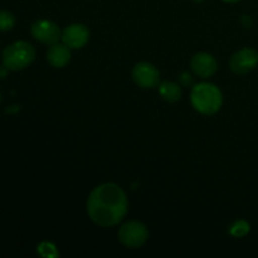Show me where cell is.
<instances>
[{
  "label": "cell",
  "instance_id": "obj_3",
  "mask_svg": "<svg viewBox=\"0 0 258 258\" xmlns=\"http://www.w3.org/2000/svg\"><path fill=\"white\" fill-rule=\"evenodd\" d=\"M35 50L29 43L15 42L3 52V63L7 70L19 71L28 67L34 60Z\"/></svg>",
  "mask_w": 258,
  "mask_h": 258
},
{
  "label": "cell",
  "instance_id": "obj_15",
  "mask_svg": "<svg viewBox=\"0 0 258 258\" xmlns=\"http://www.w3.org/2000/svg\"><path fill=\"white\" fill-rule=\"evenodd\" d=\"M226 3H237V2H241V0H223Z\"/></svg>",
  "mask_w": 258,
  "mask_h": 258
},
{
  "label": "cell",
  "instance_id": "obj_8",
  "mask_svg": "<svg viewBox=\"0 0 258 258\" xmlns=\"http://www.w3.org/2000/svg\"><path fill=\"white\" fill-rule=\"evenodd\" d=\"M90 39V30L83 24H71L62 32L63 44L70 49L82 48Z\"/></svg>",
  "mask_w": 258,
  "mask_h": 258
},
{
  "label": "cell",
  "instance_id": "obj_9",
  "mask_svg": "<svg viewBox=\"0 0 258 258\" xmlns=\"http://www.w3.org/2000/svg\"><path fill=\"white\" fill-rule=\"evenodd\" d=\"M191 70L194 73L203 78H208L213 76L217 71V62L213 58V55L208 54V53H197L193 58H191Z\"/></svg>",
  "mask_w": 258,
  "mask_h": 258
},
{
  "label": "cell",
  "instance_id": "obj_18",
  "mask_svg": "<svg viewBox=\"0 0 258 258\" xmlns=\"http://www.w3.org/2000/svg\"><path fill=\"white\" fill-rule=\"evenodd\" d=\"M0 101H2V96H0Z\"/></svg>",
  "mask_w": 258,
  "mask_h": 258
},
{
  "label": "cell",
  "instance_id": "obj_16",
  "mask_svg": "<svg viewBox=\"0 0 258 258\" xmlns=\"http://www.w3.org/2000/svg\"><path fill=\"white\" fill-rule=\"evenodd\" d=\"M5 73H7V72H5V71H2V70H0V76H2V77H4Z\"/></svg>",
  "mask_w": 258,
  "mask_h": 258
},
{
  "label": "cell",
  "instance_id": "obj_11",
  "mask_svg": "<svg viewBox=\"0 0 258 258\" xmlns=\"http://www.w3.org/2000/svg\"><path fill=\"white\" fill-rule=\"evenodd\" d=\"M159 92H160L161 97L168 101V102H176L181 97L180 87L176 83L169 82V81L161 82L159 85Z\"/></svg>",
  "mask_w": 258,
  "mask_h": 258
},
{
  "label": "cell",
  "instance_id": "obj_17",
  "mask_svg": "<svg viewBox=\"0 0 258 258\" xmlns=\"http://www.w3.org/2000/svg\"><path fill=\"white\" fill-rule=\"evenodd\" d=\"M196 2H203V0H196Z\"/></svg>",
  "mask_w": 258,
  "mask_h": 258
},
{
  "label": "cell",
  "instance_id": "obj_6",
  "mask_svg": "<svg viewBox=\"0 0 258 258\" xmlns=\"http://www.w3.org/2000/svg\"><path fill=\"white\" fill-rule=\"evenodd\" d=\"M32 35L44 44L53 45L62 38V32L55 23L50 20H38L32 25Z\"/></svg>",
  "mask_w": 258,
  "mask_h": 258
},
{
  "label": "cell",
  "instance_id": "obj_4",
  "mask_svg": "<svg viewBox=\"0 0 258 258\" xmlns=\"http://www.w3.org/2000/svg\"><path fill=\"white\" fill-rule=\"evenodd\" d=\"M149 232L143 223L130 221L123 224L118 231V239L122 244L130 248H139L148 241Z\"/></svg>",
  "mask_w": 258,
  "mask_h": 258
},
{
  "label": "cell",
  "instance_id": "obj_7",
  "mask_svg": "<svg viewBox=\"0 0 258 258\" xmlns=\"http://www.w3.org/2000/svg\"><path fill=\"white\" fill-rule=\"evenodd\" d=\"M133 78L138 86L143 88H154L159 86L160 73L151 63L140 62L134 67Z\"/></svg>",
  "mask_w": 258,
  "mask_h": 258
},
{
  "label": "cell",
  "instance_id": "obj_5",
  "mask_svg": "<svg viewBox=\"0 0 258 258\" xmlns=\"http://www.w3.org/2000/svg\"><path fill=\"white\" fill-rule=\"evenodd\" d=\"M258 64V52L252 48H243L232 55L229 67L237 75H244L253 71Z\"/></svg>",
  "mask_w": 258,
  "mask_h": 258
},
{
  "label": "cell",
  "instance_id": "obj_14",
  "mask_svg": "<svg viewBox=\"0 0 258 258\" xmlns=\"http://www.w3.org/2000/svg\"><path fill=\"white\" fill-rule=\"evenodd\" d=\"M180 80H181V82L184 83V85H189V83H191V77L190 76L188 75V73H183V75L180 76Z\"/></svg>",
  "mask_w": 258,
  "mask_h": 258
},
{
  "label": "cell",
  "instance_id": "obj_10",
  "mask_svg": "<svg viewBox=\"0 0 258 258\" xmlns=\"http://www.w3.org/2000/svg\"><path fill=\"white\" fill-rule=\"evenodd\" d=\"M47 59L50 66L55 68H62L70 62L71 50L66 44H55L50 45L47 52Z\"/></svg>",
  "mask_w": 258,
  "mask_h": 258
},
{
  "label": "cell",
  "instance_id": "obj_13",
  "mask_svg": "<svg viewBox=\"0 0 258 258\" xmlns=\"http://www.w3.org/2000/svg\"><path fill=\"white\" fill-rule=\"evenodd\" d=\"M249 232V224L246 221H236L229 228V233L233 237H243Z\"/></svg>",
  "mask_w": 258,
  "mask_h": 258
},
{
  "label": "cell",
  "instance_id": "obj_2",
  "mask_svg": "<svg viewBox=\"0 0 258 258\" xmlns=\"http://www.w3.org/2000/svg\"><path fill=\"white\" fill-rule=\"evenodd\" d=\"M190 101L193 107L204 115H213L221 108L223 98L217 86L212 83H199L191 90Z\"/></svg>",
  "mask_w": 258,
  "mask_h": 258
},
{
  "label": "cell",
  "instance_id": "obj_1",
  "mask_svg": "<svg viewBox=\"0 0 258 258\" xmlns=\"http://www.w3.org/2000/svg\"><path fill=\"white\" fill-rule=\"evenodd\" d=\"M87 213L98 226H116L127 213L126 194L120 186L113 183L98 185L88 197Z\"/></svg>",
  "mask_w": 258,
  "mask_h": 258
},
{
  "label": "cell",
  "instance_id": "obj_12",
  "mask_svg": "<svg viewBox=\"0 0 258 258\" xmlns=\"http://www.w3.org/2000/svg\"><path fill=\"white\" fill-rule=\"evenodd\" d=\"M15 24L14 15L7 10H0V32L10 30Z\"/></svg>",
  "mask_w": 258,
  "mask_h": 258
}]
</instances>
